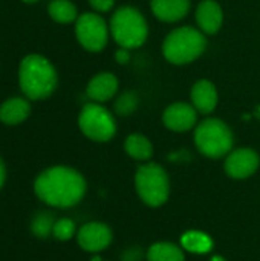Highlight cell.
I'll return each instance as SVG.
<instances>
[{
    "label": "cell",
    "instance_id": "cell-5",
    "mask_svg": "<svg viewBox=\"0 0 260 261\" xmlns=\"http://www.w3.org/2000/svg\"><path fill=\"white\" fill-rule=\"evenodd\" d=\"M195 142L199 151L208 158H221L233 147V133L221 119H205L195 132Z\"/></svg>",
    "mask_w": 260,
    "mask_h": 261
},
{
    "label": "cell",
    "instance_id": "cell-18",
    "mask_svg": "<svg viewBox=\"0 0 260 261\" xmlns=\"http://www.w3.org/2000/svg\"><path fill=\"white\" fill-rule=\"evenodd\" d=\"M181 242H182V246L193 254H205L213 248L211 239L207 234L198 232V231H190L184 234Z\"/></svg>",
    "mask_w": 260,
    "mask_h": 261
},
{
    "label": "cell",
    "instance_id": "cell-15",
    "mask_svg": "<svg viewBox=\"0 0 260 261\" xmlns=\"http://www.w3.org/2000/svg\"><path fill=\"white\" fill-rule=\"evenodd\" d=\"M190 0H152L153 14L162 21H178L187 15Z\"/></svg>",
    "mask_w": 260,
    "mask_h": 261
},
{
    "label": "cell",
    "instance_id": "cell-28",
    "mask_svg": "<svg viewBox=\"0 0 260 261\" xmlns=\"http://www.w3.org/2000/svg\"><path fill=\"white\" fill-rule=\"evenodd\" d=\"M25 3H35V2H38V0H23Z\"/></svg>",
    "mask_w": 260,
    "mask_h": 261
},
{
    "label": "cell",
    "instance_id": "cell-6",
    "mask_svg": "<svg viewBox=\"0 0 260 261\" xmlns=\"http://www.w3.org/2000/svg\"><path fill=\"white\" fill-rule=\"evenodd\" d=\"M135 185L139 197L149 206H159L169 197L167 173L156 164L139 167L135 176Z\"/></svg>",
    "mask_w": 260,
    "mask_h": 261
},
{
    "label": "cell",
    "instance_id": "cell-17",
    "mask_svg": "<svg viewBox=\"0 0 260 261\" xmlns=\"http://www.w3.org/2000/svg\"><path fill=\"white\" fill-rule=\"evenodd\" d=\"M124 147H126V151L129 153V156H132L133 159H138V161H146L153 153L150 141L143 135H130L126 139Z\"/></svg>",
    "mask_w": 260,
    "mask_h": 261
},
{
    "label": "cell",
    "instance_id": "cell-8",
    "mask_svg": "<svg viewBox=\"0 0 260 261\" xmlns=\"http://www.w3.org/2000/svg\"><path fill=\"white\" fill-rule=\"evenodd\" d=\"M75 34L80 44L90 52H100L107 44V24L98 14L86 12L80 15L77 18Z\"/></svg>",
    "mask_w": 260,
    "mask_h": 261
},
{
    "label": "cell",
    "instance_id": "cell-24",
    "mask_svg": "<svg viewBox=\"0 0 260 261\" xmlns=\"http://www.w3.org/2000/svg\"><path fill=\"white\" fill-rule=\"evenodd\" d=\"M89 3L98 12H107L113 6V0H89Z\"/></svg>",
    "mask_w": 260,
    "mask_h": 261
},
{
    "label": "cell",
    "instance_id": "cell-1",
    "mask_svg": "<svg viewBox=\"0 0 260 261\" xmlns=\"http://www.w3.org/2000/svg\"><path fill=\"white\" fill-rule=\"evenodd\" d=\"M35 194L51 206L69 208L78 203L86 193L83 176L67 167H54L43 171L34 185Z\"/></svg>",
    "mask_w": 260,
    "mask_h": 261
},
{
    "label": "cell",
    "instance_id": "cell-13",
    "mask_svg": "<svg viewBox=\"0 0 260 261\" xmlns=\"http://www.w3.org/2000/svg\"><path fill=\"white\" fill-rule=\"evenodd\" d=\"M196 20L199 28L205 34H216L222 26L224 14L221 6L215 0H204L196 9Z\"/></svg>",
    "mask_w": 260,
    "mask_h": 261
},
{
    "label": "cell",
    "instance_id": "cell-21",
    "mask_svg": "<svg viewBox=\"0 0 260 261\" xmlns=\"http://www.w3.org/2000/svg\"><path fill=\"white\" fill-rule=\"evenodd\" d=\"M54 219H52V216L51 214H48V213H40L35 219H34V222H32V232L37 236V237H40V239H46L51 232H52V229H54Z\"/></svg>",
    "mask_w": 260,
    "mask_h": 261
},
{
    "label": "cell",
    "instance_id": "cell-10",
    "mask_svg": "<svg viewBox=\"0 0 260 261\" xmlns=\"http://www.w3.org/2000/svg\"><path fill=\"white\" fill-rule=\"evenodd\" d=\"M196 109L185 102H176L166 109L162 121L173 132H187L196 124Z\"/></svg>",
    "mask_w": 260,
    "mask_h": 261
},
{
    "label": "cell",
    "instance_id": "cell-23",
    "mask_svg": "<svg viewBox=\"0 0 260 261\" xmlns=\"http://www.w3.org/2000/svg\"><path fill=\"white\" fill-rule=\"evenodd\" d=\"M52 232H54L55 239L64 242V240H69V239L74 236V232H75V225H74V222L69 220V219H61V220L55 222Z\"/></svg>",
    "mask_w": 260,
    "mask_h": 261
},
{
    "label": "cell",
    "instance_id": "cell-12",
    "mask_svg": "<svg viewBox=\"0 0 260 261\" xmlns=\"http://www.w3.org/2000/svg\"><path fill=\"white\" fill-rule=\"evenodd\" d=\"M118 90V80L110 72H101L90 80L87 84V96L92 101L104 102L109 101Z\"/></svg>",
    "mask_w": 260,
    "mask_h": 261
},
{
    "label": "cell",
    "instance_id": "cell-20",
    "mask_svg": "<svg viewBox=\"0 0 260 261\" xmlns=\"http://www.w3.org/2000/svg\"><path fill=\"white\" fill-rule=\"evenodd\" d=\"M149 261H184V254L175 245L156 243L149 249Z\"/></svg>",
    "mask_w": 260,
    "mask_h": 261
},
{
    "label": "cell",
    "instance_id": "cell-26",
    "mask_svg": "<svg viewBox=\"0 0 260 261\" xmlns=\"http://www.w3.org/2000/svg\"><path fill=\"white\" fill-rule=\"evenodd\" d=\"M5 176H6L5 165H3V162H2V159H0V188H2V185H3V182H5Z\"/></svg>",
    "mask_w": 260,
    "mask_h": 261
},
{
    "label": "cell",
    "instance_id": "cell-16",
    "mask_svg": "<svg viewBox=\"0 0 260 261\" xmlns=\"http://www.w3.org/2000/svg\"><path fill=\"white\" fill-rule=\"evenodd\" d=\"M31 113V106L25 98H11L0 106V121L8 125L23 122Z\"/></svg>",
    "mask_w": 260,
    "mask_h": 261
},
{
    "label": "cell",
    "instance_id": "cell-14",
    "mask_svg": "<svg viewBox=\"0 0 260 261\" xmlns=\"http://www.w3.org/2000/svg\"><path fill=\"white\" fill-rule=\"evenodd\" d=\"M193 107L201 113H211L218 104V92L213 83L207 80L198 81L192 89Z\"/></svg>",
    "mask_w": 260,
    "mask_h": 261
},
{
    "label": "cell",
    "instance_id": "cell-11",
    "mask_svg": "<svg viewBox=\"0 0 260 261\" xmlns=\"http://www.w3.org/2000/svg\"><path fill=\"white\" fill-rule=\"evenodd\" d=\"M112 242L110 229L103 223H87L78 232V243L84 251L98 252Z\"/></svg>",
    "mask_w": 260,
    "mask_h": 261
},
{
    "label": "cell",
    "instance_id": "cell-2",
    "mask_svg": "<svg viewBox=\"0 0 260 261\" xmlns=\"http://www.w3.org/2000/svg\"><path fill=\"white\" fill-rule=\"evenodd\" d=\"M18 83L21 92L29 99H44L51 96L57 87V72L49 60L41 55L31 54L20 63Z\"/></svg>",
    "mask_w": 260,
    "mask_h": 261
},
{
    "label": "cell",
    "instance_id": "cell-3",
    "mask_svg": "<svg viewBox=\"0 0 260 261\" xmlns=\"http://www.w3.org/2000/svg\"><path fill=\"white\" fill-rule=\"evenodd\" d=\"M205 37L195 28H178L172 31L162 44L164 57L173 64H187L196 60L205 49Z\"/></svg>",
    "mask_w": 260,
    "mask_h": 261
},
{
    "label": "cell",
    "instance_id": "cell-27",
    "mask_svg": "<svg viewBox=\"0 0 260 261\" xmlns=\"http://www.w3.org/2000/svg\"><path fill=\"white\" fill-rule=\"evenodd\" d=\"M211 261H225V260H224L222 257H213V258H211Z\"/></svg>",
    "mask_w": 260,
    "mask_h": 261
},
{
    "label": "cell",
    "instance_id": "cell-25",
    "mask_svg": "<svg viewBox=\"0 0 260 261\" xmlns=\"http://www.w3.org/2000/svg\"><path fill=\"white\" fill-rule=\"evenodd\" d=\"M115 58H116V61L118 63H127L129 61V58H130V55H129V49H124V47H121L120 50H116V54H115Z\"/></svg>",
    "mask_w": 260,
    "mask_h": 261
},
{
    "label": "cell",
    "instance_id": "cell-7",
    "mask_svg": "<svg viewBox=\"0 0 260 261\" xmlns=\"http://www.w3.org/2000/svg\"><path fill=\"white\" fill-rule=\"evenodd\" d=\"M78 125L89 139L98 142L109 141L116 132L112 115L100 104H86L80 113Z\"/></svg>",
    "mask_w": 260,
    "mask_h": 261
},
{
    "label": "cell",
    "instance_id": "cell-4",
    "mask_svg": "<svg viewBox=\"0 0 260 261\" xmlns=\"http://www.w3.org/2000/svg\"><path fill=\"white\" fill-rule=\"evenodd\" d=\"M110 31L115 41L124 49L139 47L147 38V23L143 14L130 6L120 8L110 20Z\"/></svg>",
    "mask_w": 260,
    "mask_h": 261
},
{
    "label": "cell",
    "instance_id": "cell-19",
    "mask_svg": "<svg viewBox=\"0 0 260 261\" xmlns=\"http://www.w3.org/2000/svg\"><path fill=\"white\" fill-rule=\"evenodd\" d=\"M49 15L58 23H70L77 18V8L69 0H54L49 3Z\"/></svg>",
    "mask_w": 260,
    "mask_h": 261
},
{
    "label": "cell",
    "instance_id": "cell-22",
    "mask_svg": "<svg viewBox=\"0 0 260 261\" xmlns=\"http://www.w3.org/2000/svg\"><path fill=\"white\" fill-rule=\"evenodd\" d=\"M138 106V98L133 92H124L123 95H120V98L115 102V110L118 115H130L133 113V110Z\"/></svg>",
    "mask_w": 260,
    "mask_h": 261
},
{
    "label": "cell",
    "instance_id": "cell-9",
    "mask_svg": "<svg viewBox=\"0 0 260 261\" xmlns=\"http://www.w3.org/2000/svg\"><path fill=\"white\" fill-rule=\"evenodd\" d=\"M259 167V156L251 148L234 150L225 161V171L234 179H245L251 176Z\"/></svg>",
    "mask_w": 260,
    "mask_h": 261
}]
</instances>
